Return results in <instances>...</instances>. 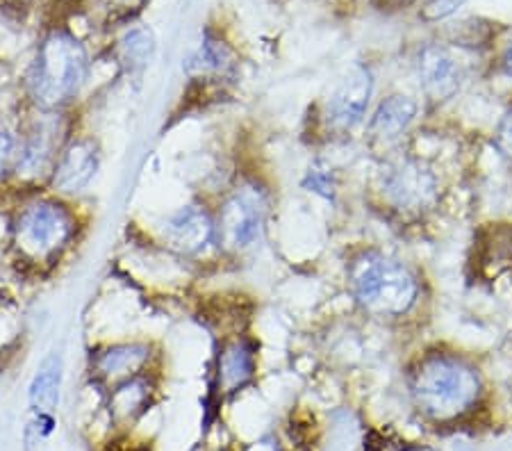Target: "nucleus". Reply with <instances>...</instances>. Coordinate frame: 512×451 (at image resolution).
Returning <instances> with one entry per match:
<instances>
[{"instance_id": "obj_1", "label": "nucleus", "mask_w": 512, "mask_h": 451, "mask_svg": "<svg viewBox=\"0 0 512 451\" xmlns=\"http://www.w3.org/2000/svg\"><path fill=\"white\" fill-rule=\"evenodd\" d=\"M417 408L433 422H456L472 413L483 395L478 369L453 354H428L410 374Z\"/></svg>"}, {"instance_id": "obj_2", "label": "nucleus", "mask_w": 512, "mask_h": 451, "mask_svg": "<svg viewBox=\"0 0 512 451\" xmlns=\"http://www.w3.org/2000/svg\"><path fill=\"white\" fill-rule=\"evenodd\" d=\"M349 285L362 310L374 317L406 315L419 294L408 267L381 251H365L351 260Z\"/></svg>"}, {"instance_id": "obj_3", "label": "nucleus", "mask_w": 512, "mask_h": 451, "mask_svg": "<svg viewBox=\"0 0 512 451\" xmlns=\"http://www.w3.org/2000/svg\"><path fill=\"white\" fill-rule=\"evenodd\" d=\"M87 78V51L76 37L53 32L39 46L30 71V92L41 108H60Z\"/></svg>"}, {"instance_id": "obj_4", "label": "nucleus", "mask_w": 512, "mask_h": 451, "mask_svg": "<svg viewBox=\"0 0 512 451\" xmlns=\"http://www.w3.org/2000/svg\"><path fill=\"white\" fill-rule=\"evenodd\" d=\"M73 235V217L62 203L39 201L28 205L16 221L21 251L35 260L53 258Z\"/></svg>"}, {"instance_id": "obj_5", "label": "nucleus", "mask_w": 512, "mask_h": 451, "mask_svg": "<svg viewBox=\"0 0 512 451\" xmlns=\"http://www.w3.org/2000/svg\"><path fill=\"white\" fill-rule=\"evenodd\" d=\"M264 215H267V201L260 190L246 187L230 196L219 217L221 242L230 249H246L251 246L262 231Z\"/></svg>"}, {"instance_id": "obj_6", "label": "nucleus", "mask_w": 512, "mask_h": 451, "mask_svg": "<svg viewBox=\"0 0 512 451\" xmlns=\"http://www.w3.org/2000/svg\"><path fill=\"white\" fill-rule=\"evenodd\" d=\"M371 89H374V80L365 67H353L342 78L335 92L330 94L326 105V119L328 126L333 130H353L358 123L365 119Z\"/></svg>"}, {"instance_id": "obj_7", "label": "nucleus", "mask_w": 512, "mask_h": 451, "mask_svg": "<svg viewBox=\"0 0 512 451\" xmlns=\"http://www.w3.org/2000/svg\"><path fill=\"white\" fill-rule=\"evenodd\" d=\"M417 73L421 89H424V94L435 103L449 101V98L458 92L462 82L460 64L456 62V57L442 46H426L424 51L419 53Z\"/></svg>"}, {"instance_id": "obj_8", "label": "nucleus", "mask_w": 512, "mask_h": 451, "mask_svg": "<svg viewBox=\"0 0 512 451\" xmlns=\"http://www.w3.org/2000/svg\"><path fill=\"white\" fill-rule=\"evenodd\" d=\"M385 192L401 208L417 210L431 203L435 194V180L426 169L417 167L412 162H399L387 171Z\"/></svg>"}, {"instance_id": "obj_9", "label": "nucleus", "mask_w": 512, "mask_h": 451, "mask_svg": "<svg viewBox=\"0 0 512 451\" xmlns=\"http://www.w3.org/2000/svg\"><path fill=\"white\" fill-rule=\"evenodd\" d=\"M98 169V153L96 146L87 139L73 142L69 149L62 153L57 162L53 183L60 192H80L82 187L92 183Z\"/></svg>"}, {"instance_id": "obj_10", "label": "nucleus", "mask_w": 512, "mask_h": 451, "mask_svg": "<svg viewBox=\"0 0 512 451\" xmlns=\"http://www.w3.org/2000/svg\"><path fill=\"white\" fill-rule=\"evenodd\" d=\"M214 235V221L198 205H187L167 221V240L185 253L201 251Z\"/></svg>"}, {"instance_id": "obj_11", "label": "nucleus", "mask_w": 512, "mask_h": 451, "mask_svg": "<svg viewBox=\"0 0 512 451\" xmlns=\"http://www.w3.org/2000/svg\"><path fill=\"white\" fill-rule=\"evenodd\" d=\"M417 117V103L408 96L394 94L378 105L374 117L369 121V130L374 137L392 139L406 130Z\"/></svg>"}, {"instance_id": "obj_12", "label": "nucleus", "mask_w": 512, "mask_h": 451, "mask_svg": "<svg viewBox=\"0 0 512 451\" xmlns=\"http://www.w3.org/2000/svg\"><path fill=\"white\" fill-rule=\"evenodd\" d=\"M60 385H62V360L53 356L48 358L30 385V406L37 415H51L60 404Z\"/></svg>"}, {"instance_id": "obj_13", "label": "nucleus", "mask_w": 512, "mask_h": 451, "mask_svg": "<svg viewBox=\"0 0 512 451\" xmlns=\"http://www.w3.org/2000/svg\"><path fill=\"white\" fill-rule=\"evenodd\" d=\"M255 369L253 351L244 342H235L221 356V381L228 390H237L251 379Z\"/></svg>"}, {"instance_id": "obj_14", "label": "nucleus", "mask_w": 512, "mask_h": 451, "mask_svg": "<svg viewBox=\"0 0 512 451\" xmlns=\"http://www.w3.org/2000/svg\"><path fill=\"white\" fill-rule=\"evenodd\" d=\"M148 358V349L139 347V344H123V347L107 349L105 354L98 358V369L103 374H126L137 369Z\"/></svg>"}, {"instance_id": "obj_15", "label": "nucleus", "mask_w": 512, "mask_h": 451, "mask_svg": "<svg viewBox=\"0 0 512 451\" xmlns=\"http://www.w3.org/2000/svg\"><path fill=\"white\" fill-rule=\"evenodd\" d=\"M153 35L144 28H135L130 30L126 37H123V53L130 62H137V64H144L148 62V57L153 55Z\"/></svg>"}, {"instance_id": "obj_16", "label": "nucleus", "mask_w": 512, "mask_h": 451, "mask_svg": "<svg viewBox=\"0 0 512 451\" xmlns=\"http://www.w3.org/2000/svg\"><path fill=\"white\" fill-rule=\"evenodd\" d=\"M462 3H465V0H428L426 7H424V12H421V16H424L426 21L447 19V16H451L453 12H456Z\"/></svg>"}, {"instance_id": "obj_17", "label": "nucleus", "mask_w": 512, "mask_h": 451, "mask_svg": "<svg viewBox=\"0 0 512 451\" xmlns=\"http://www.w3.org/2000/svg\"><path fill=\"white\" fill-rule=\"evenodd\" d=\"M497 149L501 151L503 158L512 160V110L503 117L497 130Z\"/></svg>"}, {"instance_id": "obj_18", "label": "nucleus", "mask_w": 512, "mask_h": 451, "mask_svg": "<svg viewBox=\"0 0 512 451\" xmlns=\"http://www.w3.org/2000/svg\"><path fill=\"white\" fill-rule=\"evenodd\" d=\"M305 185L312 187V190L324 194V196L333 194V183H330V178L321 174V171H310V178L305 180Z\"/></svg>"}, {"instance_id": "obj_19", "label": "nucleus", "mask_w": 512, "mask_h": 451, "mask_svg": "<svg viewBox=\"0 0 512 451\" xmlns=\"http://www.w3.org/2000/svg\"><path fill=\"white\" fill-rule=\"evenodd\" d=\"M14 151V137L7 133V130H0V162L12 158Z\"/></svg>"}, {"instance_id": "obj_20", "label": "nucleus", "mask_w": 512, "mask_h": 451, "mask_svg": "<svg viewBox=\"0 0 512 451\" xmlns=\"http://www.w3.org/2000/svg\"><path fill=\"white\" fill-rule=\"evenodd\" d=\"M499 67H501V71L506 73L508 78H512V39L508 41L506 46H503V51H501V62H499Z\"/></svg>"}, {"instance_id": "obj_21", "label": "nucleus", "mask_w": 512, "mask_h": 451, "mask_svg": "<svg viewBox=\"0 0 512 451\" xmlns=\"http://www.w3.org/2000/svg\"><path fill=\"white\" fill-rule=\"evenodd\" d=\"M30 0H0V5H14V7H19V5H28Z\"/></svg>"}, {"instance_id": "obj_22", "label": "nucleus", "mask_w": 512, "mask_h": 451, "mask_svg": "<svg viewBox=\"0 0 512 451\" xmlns=\"http://www.w3.org/2000/svg\"><path fill=\"white\" fill-rule=\"evenodd\" d=\"M387 5H401V3H410V0H383Z\"/></svg>"}]
</instances>
